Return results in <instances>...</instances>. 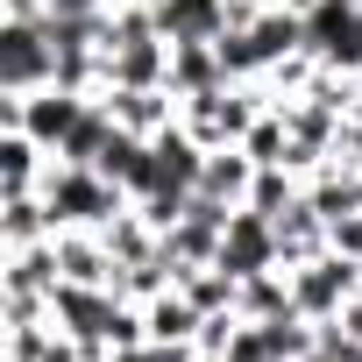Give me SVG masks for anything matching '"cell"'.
Masks as SVG:
<instances>
[{
  "label": "cell",
  "instance_id": "cell-1",
  "mask_svg": "<svg viewBox=\"0 0 362 362\" xmlns=\"http://www.w3.org/2000/svg\"><path fill=\"white\" fill-rule=\"evenodd\" d=\"M43 206H50V228H93V235H100V228L128 206V192L114 185V177H100L93 163H64V156H50Z\"/></svg>",
  "mask_w": 362,
  "mask_h": 362
},
{
  "label": "cell",
  "instance_id": "cell-2",
  "mask_svg": "<svg viewBox=\"0 0 362 362\" xmlns=\"http://www.w3.org/2000/svg\"><path fill=\"white\" fill-rule=\"evenodd\" d=\"M362 291V263L341 249H320L313 263H291V305L305 320H341V305Z\"/></svg>",
  "mask_w": 362,
  "mask_h": 362
},
{
  "label": "cell",
  "instance_id": "cell-3",
  "mask_svg": "<svg viewBox=\"0 0 362 362\" xmlns=\"http://www.w3.org/2000/svg\"><path fill=\"white\" fill-rule=\"evenodd\" d=\"M50 78H57L50 29L43 22H8V29H0V86H8V93H36Z\"/></svg>",
  "mask_w": 362,
  "mask_h": 362
},
{
  "label": "cell",
  "instance_id": "cell-4",
  "mask_svg": "<svg viewBox=\"0 0 362 362\" xmlns=\"http://www.w3.org/2000/svg\"><path fill=\"white\" fill-rule=\"evenodd\" d=\"M50 256H57V284H107V291H114V277H121L114 249H107L93 228H57V235H50Z\"/></svg>",
  "mask_w": 362,
  "mask_h": 362
},
{
  "label": "cell",
  "instance_id": "cell-5",
  "mask_svg": "<svg viewBox=\"0 0 362 362\" xmlns=\"http://www.w3.org/2000/svg\"><path fill=\"white\" fill-rule=\"evenodd\" d=\"M221 263L235 270V277H249V270H277V228L263 221V214H235L228 221V242H221Z\"/></svg>",
  "mask_w": 362,
  "mask_h": 362
},
{
  "label": "cell",
  "instance_id": "cell-6",
  "mask_svg": "<svg viewBox=\"0 0 362 362\" xmlns=\"http://www.w3.org/2000/svg\"><path fill=\"white\" fill-rule=\"evenodd\" d=\"M142 320H149V341H156V348H185V341L199 348V327H206V313H199L185 291H177V284H170L163 298H149Z\"/></svg>",
  "mask_w": 362,
  "mask_h": 362
},
{
  "label": "cell",
  "instance_id": "cell-7",
  "mask_svg": "<svg viewBox=\"0 0 362 362\" xmlns=\"http://www.w3.org/2000/svg\"><path fill=\"white\" fill-rule=\"evenodd\" d=\"M228 86V64H221V43H170V93L192 100V93H214Z\"/></svg>",
  "mask_w": 362,
  "mask_h": 362
},
{
  "label": "cell",
  "instance_id": "cell-8",
  "mask_svg": "<svg viewBox=\"0 0 362 362\" xmlns=\"http://www.w3.org/2000/svg\"><path fill=\"white\" fill-rule=\"evenodd\" d=\"M341 327H348V334H355V341H362V291H355V298H348V305H341Z\"/></svg>",
  "mask_w": 362,
  "mask_h": 362
}]
</instances>
